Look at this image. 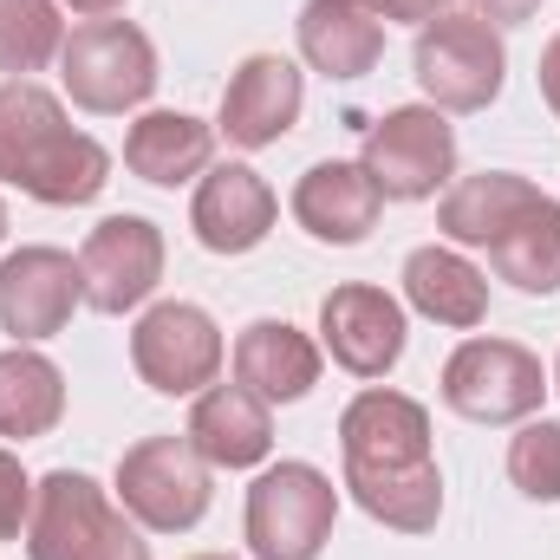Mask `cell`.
<instances>
[{
    "label": "cell",
    "mask_w": 560,
    "mask_h": 560,
    "mask_svg": "<svg viewBox=\"0 0 560 560\" xmlns=\"http://www.w3.org/2000/svg\"><path fill=\"white\" fill-rule=\"evenodd\" d=\"M339 450H346V489L352 502L398 528V535H430L443 515V476L430 456V411L405 392H359L339 418Z\"/></svg>",
    "instance_id": "6da1fadb"
},
{
    "label": "cell",
    "mask_w": 560,
    "mask_h": 560,
    "mask_svg": "<svg viewBox=\"0 0 560 560\" xmlns=\"http://www.w3.org/2000/svg\"><path fill=\"white\" fill-rule=\"evenodd\" d=\"M0 183H13L33 202L79 209L112 183V150L72 131L52 92H39L33 79H7L0 85Z\"/></svg>",
    "instance_id": "7a4b0ae2"
},
{
    "label": "cell",
    "mask_w": 560,
    "mask_h": 560,
    "mask_svg": "<svg viewBox=\"0 0 560 560\" xmlns=\"http://www.w3.org/2000/svg\"><path fill=\"white\" fill-rule=\"evenodd\" d=\"M59 79H66L79 112L118 118V112H138L156 92L163 72H156V46H150L143 26H131V20H85L59 46Z\"/></svg>",
    "instance_id": "3957f363"
},
{
    "label": "cell",
    "mask_w": 560,
    "mask_h": 560,
    "mask_svg": "<svg viewBox=\"0 0 560 560\" xmlns=\"http://www.w3.org/2000/svg\"><path fill=\"white\" fill-rule=\"evenodd\" d=\"M339 489L313 463H275L248 489V548L255 560H319L332 541Z\"/></svg>",
    "instance_id": "277c9868"
},
{
    "label": "cell",
    "mask_w": 560,
    "mask_h": 560,
    "mask_svg": "<svg viewBox=\"0 0 560 560\" xmlns=\"http://www.w3.org/2000/svg\"><path fill=\"white\" fill-rule=\"evenodd\" d=\"M418 85L436 112H482L495 105L502 92V72H509V52H502V33L476 13H443L418 33Z\"/></svg>",
    "instance_id": "5b68a950"
},
{
    "label": "cell",
    "mask_w": 560,
    "mask_h": 560,
    "mask_svg": "<svg viewBox=\"0 0 560 560\" xmlns=\"http://www.w3.org/2000/svg\"><path fill=\"white\" fill-rule=\"evenodd\" d=\"M541 359L515 339H463L443 365V405L469 423H522L541 411Z\"/></svg>",
    "instance_id": "8992f818"
},
{
    "label": "cell",
    "mask_w": 560,
    "mask_h": 560,
    "mask_svg": "<svg viewBox=\"0 0 560 560\" xmlns=\"http://www.w3.org/2000/svg\"><path fill=\"white\" fill-rule=\"evenodd\" d=\"M125 515L150 535H183L209 515V463L189 450V436H143L118 463Z\"/></svg>",
    "instance_id": "52a82bcc"
},
{
    "label": "cell",
    "mask_w": 560,
    "mask_h": 560,
    "mask_svg": "<svg viewBox=\"0 0 560 560\" xmlns=\"http://www.w3.org/2000/svg\"><path fill=\"white\" fill-rule=\"evenodd\" d=\"M359 170L378 183L385 202H423L436 196L450 176H456V131L436 105H405V112H385L372 131H365V156Z\"/></svg>",
    "instance_id": "ba28073f"
},
{
    "label": "cell",
    "mask_w": 560,
    "mask_h": 560,
    "mask_svg": "<svg viewBox=\"0 0 560 560\" xmlns=\"http://www.w3.org/2000/svg\"><path fill=\"white\" fill-rule=\"evenodd\" d=\"M131 365H138V378L150 392L189 398V392L215 385V372H222V332H215V319L202 306L163 300V306L143 313L138 332H131Z\"/></svg>",
    "instance_id": "9c48e42d"
},
{
    "label": "cell",
    "mask_w": 560,
    "mask_h": 560,
    "mask_svg": "<svg viewBox=\"0 0 560 560\" xmlns=\"http://www.w3.org/2000/svg\"><path fill=\"white\" fill-rule=\"evenodd\" d=\"M163 280V235L143 215H105L79 248V287L98 313H131Z\"/></svg>",
    "instance_id": "30bf717a"
},
{
    "label": "cell",
    "mask_w": 560,
    "mask_h": 560,
    "mask_svg": "<svg viewBox=\"0 0 560 560\" xmlns=\"http://www.w3.org/2000/svg\"><path fill=\"white\" fill-rule=\"evenodd\" d=\"M319 332H326L332 365H346L352 378H385L405 359V306L385 287H365V280L326 293Z\"/></svg>",
    "instance_id": "8fae6325"
},
{
    "label": "cell",
    "mask_w": 560,
    "mask_h": 560,
    "mask_svg": "<svg viewBox=\"0 0 560 560\" xmlns=\"http://www.w3.org/2000/svg\"><path fill=\"white\" fill-rule=\"evenodd\" d=\"M79 300H85L79 261L59 255V248H20V255L0 261V332H13L20 346L66 332Z\"/></svg>",
    "instance_id": "7c38bea8"
},
{
    "label": "cell",
    "mask_w": 560,
    "mask_h": 560,
    "mask_svg": "<svg viewBox=\"0 0 560 560\" xmlns=\"http://www.w3.org/2000/svg\"><path fill=\"white\" fill-rule=\"evenodd\" d=\"M118 515L125 509H112L92 476L52 469L46 482H33V515H26V535H20L26 560H85Z\"/></svg>",
    "instance_id": "4fadbf2b"
},
{
    "label": "cell",
    "mask_w": 560,
    "mask_h": 560,
    "mask_svg": "<svg viewBox=\"0 0 560 560\" xmlns=\"http://www.w3.org/2000/svg\"><path fill=\"white\" fill-rule=\"evenodd\" d=\"M189 229L209 255H248L268 242L275 229V189L248 170V163H215L202 183H196V202H189Z\"/></svg>",
    "instance_id": "5bb4252c"
},
{
    "label": "cell",
    "mask_w": 560,
    "mask_h": 560,
    "mask_svg": "<svg viewBox=\"0 0 560 560\" xmlns=\"http://www.w3.org/2000/svg\"><path fill=\"white\" fill-rule=\"evenodd\" d=\"M300 105H306V85H300V72L280 59V52H255V59H242V72L229 79V92H222V138L242 143V150H268L280 143L293 125H300Z\"/></svg>",
    "instance_id": "9a60e30c"
},
{
    "label": "cell",
    "mask_w": 560,
    "mask_h": 560,
    "mask_svg": "<svg viewBox=\"0 0 560 560\" xmlns=\"http://www.w3.org/2000/svg\"><path fill=\"white\" fill-rule=\"evenodd\" d=\"M378 209L385 196L359 163H313L293 183V222L326 248H359L378 229Z\"/></svg>",
    "instance_id": "2e32d148"
},
{
    "label": "cell",
    "mask_w": 560,
    "mask_h": 560,
    "mask_svg": "<svg viewBox=\"0 0 560 560\" xmlns=\"http://www.w3.org/2000/svg\"><path fill=\"white\" fill-rule=\"evenodd\" d=\"M183 436L209 469H255L275 450V418L248 385H215V392L196 398Z\"/></svg>",
    "instance_id": "e0dca14e"
},
{
    "label": "cell",
    "mask_w": 560,
    "mask_h": 560,
    "mask_svg": "<svg viewBox=\"0 0 560 560\" xmlns=\"http://www.w3.org/2000/svg\"><path fill=\"white\" fill-rule=\"evenodd\" d=\"M385 52V20L365 0H306L300 7V59L326 79H365Z\"/></svg>",
    "instance_id": "ac0fdd59"
},
{
    "label": "cell",
    "mask_w": 560,
    "mask_h": 560,
    "mask_svg": "<svg viewBox=\"0 0 560 560\" xmlns=\"http://www.w3.org/2000/svg\"><path fill=\"white\" fill-rule=\"evenodd\" d=\"M235 385H248L261 405H293L319 385V346L287 319H255L235 339Z\"/></svg>",
    "instance_id": "d6986e66"
},
{
    "label": "cell",
    "mask_w": 560,
    "mask_h": 560,
    "mask_svg": "<svg viewBox=\"0 0 560 560\" xmlns=\"http://www.w3.org/2000/svg\"><path fill=\"white\" fill-rule=\"evenodd\" d=\"M215 156V125L189 118V112H143L125 138V170L156 183V189H176L189 176H202Z\"/></svg>",
    "instance_id": "ffe728a7"
},
{
    "label": "cell",
    "mask_w": 560,
    "mask_h": 560,
    "mask_svg": "<svg viewBox=\"0 0 560 560\" xmlns=\"http://www.w3.org/2000/svg\"><path fill=\"white\" fill-rule=\"evenodd\" d=\"M541 202V189L528 176H509V170H482V176H463L443 209H436V229L463 248H489L509 222H522L528 209Z\"/></svg>",
    "instance_id": "44dd1931"
},
{
    "label": "cell",
    "mask_w": 560,
    "mask_h": 560,
    "mask_svg": "<svg viewBox=\"0 0 560 560\" xmlns=\"http://www.w3.org/2000/svg\"><path fill=\"white\" fill-rule=\"evenodd\" d=\"M405 300L418 306L423 319L456 326V332L489 319V280L476 275L463 255H450V248H418L405 261Z\"/></svg>",
    "instance_id": "7402d4cb"
},
{
    "label": "cell",
    "mask_w": 560,
    "mask_h": 560,
    "mask_svg": "<svg viewBox=\"0 0 560 560\" xmlns=\"http://www.w3.org/2000/svg\"><path fill=\"white\" fill-rule=\"evenodd\" d=\"M66 418V378L52 359L13 346L0 352V436H46L52 423Z\"/></svg>",
    "instance_id": "603a6c76"
},
{
    "label": "cell",
    "mask_w": 560,
    "mask_h": 560,
    "mask_svg": "<svg viewBox=\"0 0 560 560\" xmlns=\"http://www.w3.org/2000/svg\"><path fill=\"white\" fill-rule=\"evenodd\" d=\"M489 261L495 275L522 293H560V202H535L522 222H509L495 242H489Z\"/></svg>",
    "instance_id": "cb8c5ba5"
},
{
    "label": "cell",
    "mask_w": 560,
    "mask_h": 560,
    "mask_svg": "<svg viewBox=\"0 0 560 560\" xmlns=\"http://www.w3.org/2000/svg\"><path fill=\"white\" fill-rule=\"evenodd\" d=\"M59 46H66L59 0H0V72L26 79L46 59H59Z\"/></svg>",
    "instance_id": "d4e9b609"
},
{
    "label": "cell",
    "mask_w": 560,
    "mask_h": 560,
    "mask_svg": "<svg viewBox=\"0 0 560 560\" xmlns=\"http://www.w3.org/2000/svg\"><path fill=\"white\" fill-rule=\"evenodd\" d=\"M509 482L528 502H560V423L541 418L509 443Z\"/></svg>",
    "instance_id": "484cf974"
},
{
    "label": "cell",
    "mask_w": 560,
    "mask_h": 560,
    "mask_svg": "<svg viewBox=\"0 0 560 560\" xmlns=\"http://www.w3.org/2000/svg\"><path fill=\"white\" fill-rule=\"evenodd\" d=\"M26 515H33V482H26L20 456L0 450V541H20L26 535Z\"/></svg>",
    "instance_id": "4316f807"
},
{
    "label": "cell",
    "mask_w": 560,
    "mask_h": 560,
    "mask_svg": "<svg viewBox=\"0 0 560 560\" xmlns=\"http://www.w3.org/2000/svg\"><path fill=\"white\" fill-rule=\"evenodd\" d=\"M85 560H150V548L138 541V528H131V522L118 515V522H112V528L98 535V548H92Z\"/></svg>",
    "instance_id": "83f0119b"
},
{
    "label": "cell",
    "mask_w": 560,
    "mask_h": 560,
    "mask_svg": "<svg viewBox=\"0 0 560 560\" xmlns=\"http://www.w3.org/2000/svg\"><path fill=\"white\" fill-rule=\"evenodd\" d=\"M378 20H405V26H430V20H443L450 13V0H365Z\"/></svg>",
    "instance_id": "f1b7e54d"
},
{
    "label": "cell",
    "mask_w": 560,
    "mask_h": 560,
    "mask_svg": "<svg viewBox=\"0 0 560 560\" xmlns=\"http://www.w3.org/2000/svg\"><path fill=\"white\" fill-rule=\"evenodd\" d=\"M469 7H476V20H489V26H522V20L541 13V0H469Z\"/></svg>",
    "instance_id": "f546056e"
},
{
    "label": "cell",
    "mask_w": 560,
    "mask_h": 560,
    "mask_svg": "<svg viewBox=\"0 0 560 560\" xmlns=\"http://www.w3.org/2000/svg\"><path fill=\"white\" fill-rule=\"evenodd\" d=\"M541 98H548V112L560 118V33L548 39V52H541Z\"/></svg>",
    "instance_id": "4dcf8cb0"
},
{
    "label": "cell",
    "mask_w": 560,
    "mask_h": 560,
    "mask_svg": "<svg viewBox=\"0 0 560 560\" xmlns=\"http://www.w3.org/2000/svg\"><path fill=\"white\" fill-rule=\"evenodd\" d=\"M59 7H72V13H85V20H98V13H118L125 0H59Z\"/></svg>",
    "instance_id": "1f68e13d"
},
{
    "label": "cell",
    "mask_w": 560,
    "mask_h": 560,
    "mask_svg": "<svg viewBox=\"0 0 560 560\" xmlns=\"http://www.w3.org/2000/svg\"><path fill=\"white\" fill-rule=\"evenodd\" d=\"M196 560H235V555H196Z\"/></svg>",
    "instance_id": "d6a6232c"
},
{
    "label": "cell",
    "mask_w": 560,
    "mask_h": 560,
    "mask_svg": "<svg viewBox=\"0 0 560 560\" xmlns=\"http://www.w3.org/2000/svg\"><path fill=\"white\" fill-rule=\"evenodd\" d=\"M0 235H7V202H0Z\"/></svg>",
    "instance_id": "836d02e7"
},
{
    "label": "cell",
    "mask_w": 560,
    "mask_h": 560,
    "mask_svg": "<svg viewBox=\"0 0 560 560\" xmlns=\"http://www.w3.org/2000/svg\"><path fill=\"white\" fill-rule=\"evenodd\" d=\"M555 385H560V372H555Z\"/></svg>",
    "instance_id": "e575fe53"
}]
</instances>
